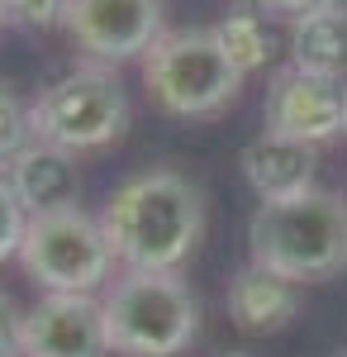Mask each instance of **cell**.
Segmentation results:
<instances>
[{
	"label": "cell",
	"mask_w": 347,
	"mask_h": 357,
	"mask_svg": "<svg viewBox=\"0 0 347 357\" xmlns=\"http://www.w3.org/2000/svg\"><path fill=\"white\" fill-rule=\"evenodd\" d=\"M271 15H281V20H304V15H323V10H343L347 0H262Z\"/></svg>",
	"instance_id": "cell-19"
},
{
	"label": "cell",
	"mask_w": 347,
	"mask_h": 357,
	"mask_svg": "<svg viewBox=\"0 0 347 357\" xmlns=\"http://www.w3.org/2000/svg\"><path fill=\"white\" fill-rule=\"evenodd\" d=\"M143 86L167 114L205 119L233 105L242 72L219 48L214 29H167L143 53Z\"/></svg>",
	"instance_id": "cell-4"
},
{
	"label": "cell",
	"mask_w": 347,
	"mask_h": 357,
	"mask_svg": "<svg viewBox=\"0 0 347 357\" xmlns=\"http://www.w3.org/2000/svg\"><path fill=\"white\" fill-rule=\"evenodd\" d=\"M214 38H219V48L229 53V62L238 67L242 77H247V72H257V67H267L271 53H276L267 20H262L257 10H247V5L229 10V15L214 24Z\"/></svg>",
	"instance_id": "cell-14"
},
{
	"label": "cell",
	"mask_w": 347,
	"mask_h": 357,
	"mask_svg": "<svg viewBox=\"0 0 347 357\" xmlns=\"http://www.w3.org/2000/svg\"><path fill=\"white\" fill-rule=\"evenodd\" d=\"M224 305H229V319H233L238 333L267 338V333H281L300 314V281L247 262V267L233 272Z\"/></svg>",
	"instance_id": "cell-11"
},
{
	"label": "cell",
	"mask_w": 347,
	"mask_h": 357,
	"mask_svg": "<svg viewBox=\"0 0 347 357\" xmlns=\"http://www.w3.org/2000/svg\"><path fill=\"white\" fill-rule=\"evenodd\" d=\"M24 229H29V210L20 205V195H15V186H10V176H0V262L20 257Z\"/></svg>",
	"instance_id": "cell-16"
},
{
	"label": "cell",
	"mask_w": 347,
	"mask_h": 357,
	"mask_svg": "<svg viewBox=\"0 0 347 357\" xmlns=\"http://www.w3.org/2000/svg\"><path fill=\"white\" fill-rule=\"evenodd\" d=\"M33 143V119H29V105L10 91L0 86V167H10L20 153Z\"/></svg>",
	"instance_id": "cell-15"
},
{
	"label": "cell",
	"mask_w": 347,
	"mask_h": 357,
	"mask_svg": "<svg viewBox=\"0 0 347 357\" xmlns=\"http://www.w3.org/2000/svg\"><path fill=\"white\" fill-rule=\"evenodd\" d=\"M20 357H109L100 301L95 296L43 291V301L24 314Z\"/></svg>",
	"instance_id": "cell-9"
},
{
	"label": "cell",
	"mask_w": 347,
	"mask_h": 357,
	"mask_svg": "<svg viewBox=\"0 0 347 357\" xmlns=\"http://www.w3.org/2000/svg\"><path fill=\"white\" fill-rule=\"evenodd\" d=\"M5 24H10V15H5V5H0V29H5Z\"/></svg>",
	"instance_id": "cell-20"
},
{
	"label": "cell",
	"mask_w": 347,
	"mask_h": 357,
	"mask_svg": "<svg viewBox=\"0 0 347 357\" xmlns=\"http://www.w3.org/2000/svg\"><path fill=\"white\" fill-rule=\"evenodd\" d=\"M0 5H5V15L15 24L38 29V33L62 29V20H67V0H0Z\"/></svg>",
	"instance_id": "cell-17"
},
{
	"label": "cell",
	"mask_w": 347,
	"mask_h": 357,
	"mask_svg": "<svg viewBox=\"0 0 347 357\" xmlns=\"http://www.w3.org/2000/svg\"><path fill=\"white\" fill-rule=\"evenodd\" d=\"M267 134L281 138H300V143H328V138L347 134V86L338 77H314V72H300L286 67L276 72V82L267 91Z\"/></svg>",
	"instance_id": "cell-8"
},
{
	"label": "cell",
	"mask_w": 347,
	"mask_h": 357,
	"mask_svg": "<svg viewBox=\"0 0 347 357\" xmlns=\"http://www.w3.org/2000/svg\"><path fill=\"white\" fill-rule=\"evenodd\" d=\"M5 172H10V186L20 195V205L29 210V220L33 215H57V210H77V200H81L77 153L33 138Z\"/></svg>",
	"instance_id": "cell-10"
},
{
	"label": "cell",
	"mask_w": 347,
	"mask_h": 357,
	"mask_svg": "<svg viewBox=\"0 0 347 357\" xmlns=\"http://www.w3.org/2000/svg\"><path fill=\"white\" fill-rule=\"evenodd\" d=\"M224 357H252V353H224Z\"/></svg>",
	"instance_id": "cell-21"
},
{
	"label": "cell",
	"mask_w": 347,
	"mask_h": 357,
	"mask_svg": "<svg viewBox=\"0 0 347 357\" xmlns=\"http://www.w3.org/2000/svg\"><path fill=\"white\" fill-rule=\"evenodd\" d=\"M100 310L119 357H181L200 338V296L181 272H124Z\"/></svg>",
	"instance_id": "cell-3"
},
{
	"label": "cell",
	"mask_w": 347,
	"mask_h": 357,
	"mask_svg": "<svg viewBox=\"0 0 347 357\" xmlns=\"http://www.w3.org/2000/svg\"><path fill=\"white\" fill-rule=\"evenodd\" d=\"M20 343H24V310L10 291H0V357H20Z\"/></svg>",
	"instance_id": "cell-18"
},
{
	"label": "cell",
	"mask_w": 347,
	"mask_h": 357,
	"mask_svg": "<svg viewBox=\"0 0 347 357\" xmlns=\"http://www.w3.org/2000/svg\"><path fill=\"white\" fill-rule=\"evenodd\" d=\"M247 252L257 267L291 281L338 276L347 267V200L319 186L291 200H262L247 220Z\"/></svg>",
	"instance_id": "cell-2"
},
{
	"label": "cell",
	"mask_w": 347,
	"mask_h": 357,
	"mask_svg": "<svg viewBox=\"0 0 347 357\" xmlns=\"http://www.w3.org/2000/svg\"><path fill=\"white\" fill-rule=\"evenodd\" d=\"M29 119H33L38 143H53L67 153H95V148H109L114 138H124L129 96L105 62H91L43 86L38 100L29 105Z\"/></svg>",
	"instance_id": "cell-5"
},
{
	"label": "cell",
	"mask_w": 347,
	"mask_h": 357,
	"mask_svg": "<svg viewBox=\"0 0 347 357\" xmlns=\"http://www.w3.org/2000/svg\"><path fill=\"white\" fill-rule=\"evenodd\" d=\"M29 281L43 291H67V296H95L109 281L114 248L105 238V224L91 220L86 210H57V215H33L20 243Z\"/></svg>",
	"instance_id": "cell-6"
},
{
	"label": "cell",
	"mask_w": 347,
	"mask_h": 357,
	"mask_svg": "<svg viewBox=\"0 0 347 357\" xmlns=\"http://www.w3.org/2000/svg\"><path fill=\"white\" fill-rule=\"evenodd\" d=\"M291 67L343 82V72H347V5L295 20L291 24Z\"/></svg>",
	"instance_id": "cell-13"
},
{
	"label": "cell",
	"mask_w": 347,
	"mask_h": 357,
	"mask_svg": "<svg viewBox=\"0 0 347 357\" xmlns=\"http://www.w3.org/2000/svg\"><path fill=\"white\" fill-rule=\"evenodd\" d=\"M62 29L95 62L143 57L162 33V0H67Z\"/></svg>",
	"instance_id": "cell-7"
},
{
	"label": "cell",
	"mask_w": 347,
	"mask_h": 357,
	"mask_svg": "<svg viewBox=\"0 0 347 357\" xmlns=\"http://www.w3.org/2000/svg\"><path fill=\"white\" fill-rule=\"evenodd\" d=\"M314 167H319V148L300 138L257 134L242 148V176L257 191V200H291L314 191Z\"/></svg>",
	"instance_id": "cell-12"
},
{
	"label": "cell",
	"mask_w": 347,
	"mask_h": 357,
	"mask_svg": "<svg viewBox=\"0 0 347 357\" xmlns=\"http://www.w3.org/2000/svg\"><path fill=\"white\" fill-rule=\"evenodd\" d=\"M100 224L129 272H176L205 234V195L190 176L153 167L114 186Z\"/></svg>",
	"instance_id": "cell-1"
}]
</instances>
